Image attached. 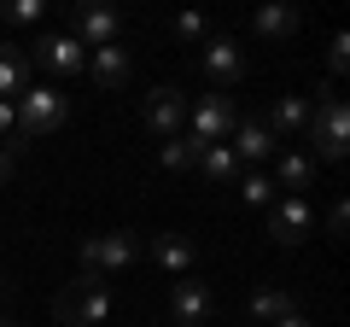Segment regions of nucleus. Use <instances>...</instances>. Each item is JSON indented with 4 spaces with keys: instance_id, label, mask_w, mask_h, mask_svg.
<instances>
[{
    "instance_id": "nucleus-12",
    "label": "nucleus",
    "mask_w": 350,
    "mask_h": 327,
    "mask_svg": "<svg viewBox=\"0 0 350 327\" xmlns=\"http://www.w3.org/2000/svg\"><path fill=\"white\" fill-rule=\"evenodd\" d=\"M146 252H152V263L163 269V275H193V263H199V246H193V234H152L146 239Z\"/></svg>"
},
{
    "instance_id": "nucleus-27",
    "label": "nucleus",
    "mask_w": 350,
    "mask_h": 327,
    "mask_svg": "<svg viewBox=\"0 0 350 327\" xmlns=\"http://www.w3.org/2000/svg\"><path fill=\"white\" fill-rule=\"evenodd\" d=\"M345 222H350V205L338 199L333 211H327V234H333V239H345Z\"/></svg>"
},
{
    "instance_id": "nucleus-18",
    "label": "nucleus",
    "mask_w": 350,
    "mask_h": 327,
    "mask_svg": "<svg viewBox=\"0 0 350 327\" xmlns=\"http://www.w3.org/2000/svg\"><path fill=\"white\" fill-rule=\"evenodd\" d=\"M286 315H298V298H292V292H275V287L251 292V322L275 327V322H286Z\"/></svg>"
},
{
    "instance_id": "nucleus-20",
    "label": "nucleus",
    "mask_w": 350,
    "mask_h": 327,
    "mask_svg": "<svg viewBox=\"0 0 350 327\" xmlns=\"http://www.w3.org/2000/svg\"><path fill=\"white\" fill-rule=\"evenodd\" d=\"M310 181H315V158H310V152H286V158H280V181H275V187L304 193Z\"/></svg>"
},
{
    "instance_id": "nucleus-17",
    "label": "nucleus",
    "mask_w": 350,
    "mask_h": 327,
    "mask_svg": "<svg viewBox=\"0 0 350 327\" xmlns=\"http://www.w3.org/2000/svg\"><path fill=\"white\" fill-rule=\"evenodd\" d=\"M29 88V59L18 41H0V100H18Z\"/></svg>"
},
{
    "instance_id": "nucleus-13",
    "label": "nucleus",
    "mask_w": 350,
    "mask_h": 327,
    "mask_svg": "<svg viewBox=\"0 0 350 327\" xmlns=\"http://www.w3.org/2000/svg\"><path fill=\"white\" fill-rule=\"evenodd\" d=\"M228 146H234V158L245 164V170H257V164L269 158V152H275L280 140L269 135V129H262V117H239V123H234V135H228Z\"/></svg>"
},
{
    "instance_id": "nucleus-30",
    "label": "nucleus",
    "mask_w": 350,
    "mask_h": 327,
    "mask_svg": "<svg viewBox=\"0 0 350 327\" xmlns=\"http://www.w3.org/2000/svg\"><path fill=\"white\" fill-rule=\"evenodd\" d=\"M0 327H18V322H12V315H0Z\"/></svg>"
},
{
    "instance_id": "nucleus-9",
    "label": "nucleus",
    "mask_w": 350,
    "mask_h": 327,
    "mask_svg": "<svg viewBox=\"0 0 350 327\" xmlns=\"http://www.w3.org/2000/svg\"><path fill=\"white\" fill-rule=\"evenodd\" d=\"M181 123H187V94L175 88V82H163V88L146 94V129L158 140H175L181 135Z\"/></svg>"
},
{
    "instance_id": "nucleus-2",
    "label": "nucleus",
    "mask_w": 350,
    "mask_h": 327,
    "mask_svg": "<svg viewBox=\"0 0 350 327\" xmlns=\"http://www.w3.org/2000/svg\"><path fill=\"white\" fill-rule=\"evenodd\" d=\"M12 112H18V129H24V140L59 135V129L70 123V100H64L59 88H47V82H29V88L12 100Z\"/></svg>"
},
{
    "instance_id": "nucleus-5",
    "label": "nucleus",
    "mask_w": 350,
    "mask_h": 327,
    "mask_svg": "<svg viewBox=\"0 0 350 327\" xmlns=\"http://www.w3.org/2000/svg\"><path fill=\"white\" fill-rule=\"evenodd\" d=\"M70 36L82 41V47H111V41H123V18H117V6L76 0L70 6Z\"/></svg>"
},
{
    "instance_id": "nucleus-31",
    "label": "nucleus",
    "mask_w": 350,
    "mask_h": 327,
    "mask_svg": "<svg viewBox=\"0 0 350 327\" xmlns=\"http://www.w3.org/2000/svg\"><path fill=\"white\" fill-rule=\"evenodd\" d=\"M0 287H6V280H0Z\"/></svg>"
},
{
    "instance_id": "nucleus-29",
    "label": "nucleus",
    "mask_w": 350,
    "mask_h": 327,
    "mask_svg": "<svg viewBox=\"0 0 350 327\" xmlns=\"http://www.w3.org/2000/svg\"><path fill=\"white\" fill-rule=\"evenodd\" d=\"M275 327H315V322H310V315L298 310V315H286V322H275Z\"/></svg>"
},
{
    "instance_id": "nucleus-10",
    "label": "nucleus",
    "mask_w": 350,
    "mask_h": 327,
    "mask_svg": "<svg viewBox=\"0 0 350 327\" xmlns=\"http://www.w3.org/2000/svg\"><path fill=\"white\" fill-rule=\"evenodd\" d=\"M170 315H175V327H204L216 315V298H211V287L204 280H193V275H181L170 287Z\"/></svg>"
},
{
    "instance_id": "nucleus-22",
    "label": "nucleus",
    "mask_w": 350,
    "mask_h": 327,
    "mask_svg": "<svg viewBox=\"0 0 350 327\" xmlns=\"http://www.w3.org/2000/svg\"><path fill=\"white\" fill-rule=\"evenodd\" d=\"M234 187H239V199H245V205H257V211H269V205H275V181L262 176V170H239V181H234Z\"/></svg>"
},
{
    "instance_id": "nucleus-16",
    "label": "nucleus",
    "mask_w": 350,
    "mask_h": 327,
    "mask_svg": "<svg viewBox=\"0 0 350 327\" xmlns=\"http://www.w3.org/2000/svg\"><path fill=\"white\" fill-rule=\"evenodd\" d=\"M193 170H199L211 187H234L245 164L234 158V146H228V140H216V146H204V152H199V164H193Z\"/></svg>"
},
{
    "instance_id": "nucleus-15",
    "label": "nucleus",
    "mask_w": 350,
    "mask_h": 327,
    "mask_svg": "<svg viewBox=\"0 0 350 327\" xmlns=\"http://www.w3.org/2000/svg\"><path fill=\"white\" fill-rule=\"evenodd\" d=\"M310 105L315 100H304V94H280L275 105H269V117H262V129H269V135H304V129H310Z\"/></svg>"
},
{
    "instance_id": "nucleus-4",
    "label": "nucleus",
    "mask_w": 350,
    "mask_h": 327,
    "mask_svg": "<svg viewBox=\"0 0 350 327\" xmlns=\"http://www.w3.org/2000/svg\"><path fill=\"white\" fill-rule=\"evenodd\" d=\"M310 158H321V164H338L345 158V146H350V112H345V100L338 94H321V100L310 105Z\"/></svg>"
},
{
    "instance_id": "nucleus-23",
    "label": "nucleus",
    "mask_w": 350,
    "mask_h": 327,
    "mask_svg": "<svg viewBox=\"0 0 350 327\" xmlns=\"http://www.w3.org/2000/svg\"><path fill=\"white\" fill-rule=\"evenodd\" d=\"M0 146H6V152H24V146H29V140H24V129H18L12 100H0Z\"/></svg>"
},
{
    "instance_id": "nucleus-6",
    "label": "nucleus",
    "mask_w": 350,
    "mask_h": 327,
    "mask_svg": "<svg viewBox=\"0 0 350 327\" xmlns=\"http://www.w3.org/2000/svg\"><path fill=\"white\" fill-rule=\"evenodd\" d=\"M234 123H239V112H234V94H199V105H193V129L187 135L199 140V146H216V140H228L234 135Z\"/></svg>"
},
{
    "instance_id": "nucleus-14",
    "label": "nucleus",
    "mask_w": 350,
    "mask_h": 327,
    "mask_svg": "<svg viewBox=\"0 0 350 327\" xmlns=\"http://www.w3.org/2000/svg\"><path fill=\"white\" fill-rule=\"evenodd\" d=\"M88 76H94L100 88H123L129 76H135V59H129L123 41H111V47H94V53H88Z\"/></svg>"
},
{
    "instance_id": "nucleus-7",
    "label": "nucleus",
    "mask_w": 350,
    "mask_h": 327,
    "mask_svg": "<svg viewBox=\"0 0 350 327\" xmlns=\"http://www.w3.org/2000/svg\"><path fill=\"white\" fill-rule=\"evenodd\" d=\"M269 234H275V246H298V239L315 234V211L304 193H286V199L269 205Z\"/></svg>"
},
{
    "instance_id": "nucleus-8",
    "label": "nucleus",
    "mask_w": 350,
    "mask_h": 327,
    "mask_svg": "<svg viewBox=\"0 0 350 327\" xmlns=\"http://www.w3.org/2000/svg\"><path fill=\"white\" fill-rule=\"evenodd\" d=\"M199 64H204V76H211V88L228 94L239 76H245V47H239L234 36H211V41H204V59H199Z\"/></svg>"
},
{
    "instance_id": "nucleus-21",
    "label": "nucleus",
    "mask_w": 350,
    "mask_h": 327,
    "mask_svg": "<svg viewBox=\"0 0 350 327\" xmlns=\"http://www.w3.org/2000/svg\"><path fill=\"white\" fill-rule=\"evenodd\" d=\"M199 152H204V146L187 135V129H181L175 140H163V152H158V158H163V170H193V164H199Z\"/></svg>"
},
{
    "instance_id": "nucleus-28",
    "label": "nucleus",
    "mask_w": 350,
    "mask_h": 327,
    "mask_svg": "<svg viewBox=\"0 0 350 327\" xmlns=\"http://www.w3.org/2000/svg\"><path fill=\"white\" fill-rule=\"evenodd\" d=\"M12 170H18V152H6V146H0V181H12Z\"/></svg>"
},
{
    "instance_id": "nucleus-24",
    "label": "nucleus",
    "mask_w": 350,
    "mask_h": 327,
    "mask_svg": "<svg viewBox=\"0 0 350 327\" xmlns=\"http://www.w3.org/2000/svg\"><path fill=\"white\" fill-rule=\"evenodd\" d=\"M41 12H47L41 0H12L6 6V24H41Z\"/></svg>"
},
{
    "instance_id": "nucleus-11",
    "label": "nucleus",
    "mask_w": 350,
    "mask_h": 327,
    "mask_svg": "<svg viewBox=\"0 0 350 327\" xmlns=\"http://www.w3.org/2000/svg\"><path fill=\"white\" fill-rule=\"evenodd\" d=\"M36 64L53 76H82L88 64V47L76 36H36Z\"/></svg>"
},
{
    "instance_id": "nucleus-19",
    "label": "nucleus",
    "mask_w": 350,
    "mask_h": 327,
    "mask_svg": "<svg viewBox=\"0 0 350 327\" xmlns=\"http://www.w3.org/2000/svg\"><path fill=\"white\" fill-rule=\"evenodd\" d=\"M251 29H257L262 41H286L292 29H298V12H292V6H262V12L251 18Z\"/></svg>"
},
{
    "instance_id": "nucleus-25",
    "label": "nucleus",
    "mask_w": 350,
    "mask_h": 327,
    "mask_svg": "<svg viewBox=\"0 0 350 327\" xmlns=\"http://www.w3.org/2000/svg\"><path fill=\"white\" fill-rule=\"evenodd\" d=\"M175 41H211V29H204V18L181 12V18H175Z\"/></svg>"
},
{
    "instance_id": "nucleus-3",
    "label": "nucleus",
    "mask_w": 350,
    "mask_h": 327,
    "mask_svg": "<svg viewBox=\"0 0 350 327\" xmlns=\"http://www.w3.org/2000/svg\"><path fill=\"white\" fill-rule=\"evenodd\" d=\"M140 257V234L135 228H111V234H88L82 246H76V263H82V275H123L129 263Z\"/></svg>"
},
{
    "instance_id": "nucleus-1",
    "label": "nucleus",
    "mask_w": 350,
    "mask_h": 327,
    "mask_svg": "<svg viewBox=\"0 0 350 327\" xmlns=\"http://www.w3.org/2000/svg\"><path fill=\"white\" fill-rule=\"evenodd\" d=\"M53 315H59L64 327H105V315H111V287H105L100 275H76L70 287L53 298Z\"/></svg>"
},
{
    "instance_id": "nucleus-26",
    "label": "nucleus",
    "mask_w": 350,
    "mask_h": 327,
    "mask_svg": "<svg viewBox=\"0 0 350 327\" xmlns=\"http://www.w3.org/2000/svg\"><path fill=\"white\" fill-rule=\"evenodd\" d=\"M327 64H333V76H345V70H350V41H345V36H333V47H327Z\"/></svg>"
}]
</instances>
